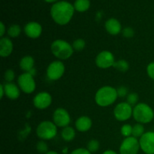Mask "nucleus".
Listing matches in <instances>:
<instances>
[{
	"label": "nucleus",
	"instance_id": "11",
	"mask_svg": "<svg viewBox=\"0 0 154 154\" xmlns=\"http://www.w3.org/2000/svg\"><path fill=\"white\" fill-rule=\"evenodd\" d=\"M53 122L58 127L65 128L69 126L71 122V117L69 112L63 108L55 110L53 114Z\"/></svg>",
	"mask_w": 154,
	"mask_h": 154
},
{
	"label": "nucleus",
	"instance_id": "24",
	"mask_svg": "<svg viewBox=\"0 0 154 154\" xmlns=\"http://www.w3.org/2000/svg\"><path fill=\"white\" fill-rule=\"evenodd\" d=\"M21 28L17 24H13L8 29V35L11 38H17L20 35Z\"/></svg>",
	"mask_w": 154,
	"mask_h": 154
},
{
	"label": "nucleus",
	"instance_id": "12",
	"mask_svg": "<svg viewBox=\"0 0 154 154\" xmlns=\"http://www.w3.org/2000/svg\"><path fill=\"white\" fill-rule=\"evenodd\" d=\"M140 148L145 154H154V132H147L139 138Z\"/></svg>",
	"mask_w": 154,
	"mask_h": 154
},
{
	"label": "nucleus",
	"instance_id": "27",
	"mask_svg": "<svg viewBox=\"0 0 154 154\" xmlns=\"http://www.w3.org/2000/svg\"><path fill=\"white\" fill-rule=\"evenodd\" d=\"M120 132H121L122 135L126 138L132 136V126L130 124H124L120 129Z\"/></svg>",
	"mask_w": 154,
	"mask_h": 154
},
{
	"label": "nucleus",
	"instance_id": "22",
	"mask_svg": "<svg viewBox=\"0 0 154 154\" xmlns=\"http://www.w3.org/2000/svg\"><path fill=\"white\" fill-rule=\"evenodd\" d=\"M113 67L115 68L117 70L121 72H126L129 70V64L125 60H120L118 61H115Z\"/></svg>",
	"mask_w": 154,
	"mask_h": 154
},
{
	"label": "nucleus",
	"instance_id": "6",
	"mask_svg": "<svg viewBox=\"0 0 154 154\" xmlns=\"http://www.w3.org/2000/svg\"><path fill=\"white\" fill-rule=\"evenodd\" d=\"M17 84L20 89L26 94L32 93L35 90V81L33 75L29 72H24L18 77Z\"/></svg>",
	"mask_w": 154,
	"mask_h": 154
},
{
	"label": "nucleus",
	"instance_id": "19",
	"mask_svg": "<svg viewBox=\"0 0 154 154\" xmlns=\"http://www.w3.org/2000/svg\"><path fill=\"white\" fill-rule=\"evenodd\" d=\"M35 60L31 56H25L20 61V67L23 71L29 72L34 69Z\"/></svg>",
	"mask_w": 154,
	"mask_h": 154
},
{
	"label": "nucleus",
	"instance_id": "1",
	"mask_svg": "<svg viewBox=\"0 0 154 154\" xmlns=\"http://www.w3.org/2000/svg\"><path fill=\"white\" fill-rule=\"evenodd\" d=\"M75 10V8L71 3L61 1L53 5L51 9V14L56 23L63 26L70 22Z\"/></svg>",
	"mask_w": 154,
	"mask_h": 154
},
{
	"label": "nucleus",
	"instance_id": "5",
	"mask_svg": "<svg viewBox=\"0 0 154 154\" xmlns=\"http://www.w3.org/2000/svg\"><path fill=\"white\" fill-rule=\"evenodd\" d=\"M36 134L42 141L51 140L57 136V126L54 122L48 120L42 121L36 128Z\"/></svg>",
	"mask_w": 154,
	"mask_h": 154
},
{
	"label": "nucleus",
	"instance_id": "3",
	"mask_svg": "<svg viewBox=\"0 0 154 154\" xmlns=\"http://www.w3.org/2000/svg\"><path fill=\"white\" fill-rule=\"evenodd\" d=\"M51 49L54 57L60 60H68L72 57L74 53L72 45L62 39L54 41L51 44Z\"/></svg>",
	"mask_w": 154,
	"mask_h": 154
},
{
	"label": "nucleus",
	"instance_id": "16",
	"mask_svg": "<svg viewBox=\"0 0 154 154\" xmlns=\"http://www.w3.org/2000/svg\"><path fill=\"white\" fill-rule=\"evenodd\" d=\"M105 29L112 35H117L122 31V26L120 21L115 18H110L105 22Z\"/></svg>",
	"mask_w": 154,
	"mask_h": 154
},
{
	"label": "nucleus",
	"instance_id": "29",
	"mask_svg": "<svg viewBox=\"0 0 154 154\" xmlns=\"http://www.w3.org/2000/svg\"><path fill=\"white\" fill-rule=\"evenodd\" d=\"M126 100H127V103H129L131 106L132 105H136L137 102L138 101V95L135 93H129L127 96V98H126Z\"/></svg>",
	"mask_w": 154,
	"mask_h": 154
},
{
	"label": "nucleus",
	"instance_id": "39",
	"mask_svg": "<svg viewBox=\"0 0 154 154\" xmlns=\"http://www.w3.org/2000/svg\"><path fill=\"white\" fill-rule=\"evenodd\" d=\"M45 2H50V3H51V2H56V1H57V0H45Z\"/></svg>",
	"mask_w": 154,
	"mask_h": 154
},
{
	"label": "nucleus",
	"instance_id": "33",
	"mask_svg": "<svg viewBox=\"0 0 154 154\" xmlns=\"http://www.w3.org/2000/svg\"><path fill=\"white\" fill-rule=\"evenodd\" d=\"M70 154H92L87 149L85 148H77L72 150Z\"/></svg>",
	"mask_w": 154,
	"mask_h": 154
},
{
	"label": "nucleus",
	"instance_id": "7",
	"mask_svg": "<svg viewBox=\"0 0 154 154\" xmlns=\"http://www.w3.org/2000/svg\"><path fill=\"white\" fill-rule=\"evenodd\" d=\"M140 144L138 138L133 136L125 138L120 146V154H138L140 150Z\"/></svg>",
	"mask_w": 154,
	"mask_h": 154
},
{
	"label": "nucleus",
	"instance_id": "38",
	"mask_svg": "<svg viewBox=\"0 0 154 154\" xmlns=\"http://www.w3.org/2000/svg\"><path fill=\"white\" fill-rule=\"evenodd\" d=\"M46 154H60V153H57V151H54V150H50V151H48Z\"/></svg>",
	"mask_w": 154,
	"mask_h": 154
},
{
	"label": "nucleus",
	"instance_id": "8",
	"mask_svg": "<svg viewBox=\"0 0 154 154\" xmlns=\"http://www.w3.org/2000/svg\"><path fill=\"white\" fill-rule=\"evenodd\" d=\"M132 106L127 102H120L117 104L114 109V115L118 121H126L132 116Z\"/></svg>",
	"mask_w": 154,
	"mask_h": 154
},
{
	"label": "nucleus",
	"instance_id": "28",
	"mask_svg": "<svg viewBox=\"0 0 154 154\" xmlns=\"http://www.w3.org/2000/svg\"><path fill=\"white\" fill-rule=\"evenodd\" d=\"M36 149H37L38 152L40 153H45L46 154L49 150H48V146L47 143L44 141H41L38 142L36 144Z\"/></svg>",
	"mask_w": 154,
	"mask_h": 154
},
{
	"label": "nucleus",
	"instance_id": "10",
	"mask_svg": "<svg viewBox=\"0 0 154 154\" xmlns=\"http://www.w3.org/2000/svg\"><path fill=\"white\" fill-rule=\"evenodd\" d=\"M115 63L114 56L108 51H103L96 57V65L100 69H108L114 66Z\"/></svg>",
	"mask_w": 154,
	"mask_h": 154
},
{
	"label": "nucleus",
	"instance_id": "37",
	"mask_svg": "<svg viewBox=\"0 0 154 154\" xmlns=\"http://www.w3.org/2000/svg\"><path fill=\"white\" fill-rule=\"evenodd\" d=\"M102 154H117V153L112 150H105V151H104L103 153H102Z\"/></svg>",
	"mask_w": 154,
	"mask_h": 154
},
{
	"label": "nucleus",
	"instance_id": "2",
	"mask_svg": "<svg viewBox=\"0 0 154 154\" xmlns=\"http://www.w3.org/2000/svg\"><path fill=\"white\" fill-rule=\"evenodd\" d=\"M118 97L117 91L111 86H105L96 92L95 95V102L99 106L107 107L112 105Z\"/></svg>",
	"mask_w": 154,
	"mask_h": 154
},
{
	"label": "nucleus",
	"instance_id": "30",
	"mask_svg": "<svg viewBox=\"0 0 154 154\" xmlns=\"http://www.w3.org/2000/svg\"><path fill=\"white\" fill-rule=\"evenodd\" d=\"M15 78V73L12 69H8L5 72L4 78L7 83H11L14 81Z\"/></svg>",
	"mask_w": 154,
	"mask_h": 154
},
{
	"label": "nucleus",
	"instance_id": "34",
	"mask_svg": "<svg viewBox=\"0 0 154 154\" xmlns=\"http://www.w3.org/2000/svg\"><path fill=\"white\" fill-rule=\"evenodd\" d=\"M117 91L118 96H120V97H124V96H126V94H127V89L125 87H119L117 90Z\"/></svg>",
	"mask_w": 154,
	"mask_h": 154
},
{
	"label": "nucleus",
	"instance_id": "20",
	"mask_svg": "<svg viewBox=\"0 0 154 154\" xmlns=\"http://www.w3.org/2000/svg\"><path fill=\"white\" fill-rule=\"evenodd\" d=\"M75 131L71 126H66V127L63 128V129L62 130L61 132V136L62 138L65 141H72V140H74V138H75Z\"/></svg>",
	"mask_w": 154,
	"mask_h": 154
},
{
	"label": "nucleus",
	"instance_id": "9",
	"mask_svg": "<svg viewBox=\"0 0 154 154\" xmlns=\"http://www.w3.org/2000/svg\"><path fill=\"white\" fill-rule=\"evenodd\" d=\"M65 66L60 60L54 61L47 69V76L51 81H57L64 75Z\"/></svg>",
	"mask_w": 154,
	"mask_h": 154
},
{
	"label": "nucleus",
	"instance_id": "15",
	"mask_svg": "<svg viewBox=\"0 0 154 154\" xmlns=\"http://www.w3.org/2000/svg\"><path fill=\"white\" fill-rule=\"evenodd\" d=\"M5 90V95L7 96L8 99L11 100H15L18 99L20 94V89L17 84L14 83H5L3 84Z\"/></svg>",
	"mask_w": 154,
	"mask_h": 154
},
{
	"label": "nucleus",
	"instance_id": "21",
	"mask_svg": "<svg viewBox=\"0 0 154 154\" xmlns=\"http://www.w3.org/2000/svg\"><path fill=\"white\" fill-rule=\"evenodd\" d=\"M90 0H76L74 4V8L79 12H84L90 8Z\"/></svg>",
	"mask_w": 154,
	"mask_h": 154
},
{
	"label": "nucleus",
	"instance_id": "13",
	"mask_svg": "<svg viewBox=\"0 0 154 154\" xmlns=\"http://www.w3.org/2000/svg\"><path fill=\"white\" fill-rule=\"evenodd\" d=\"M52 103V96L47 92L38 93L33 99V105L36 108L44 110L48 108Z\"/></svg>",
	"mask_w": 154,
	"mask_h": 154
},
{
	"label": "nucleus",
	"instance_id": "31",
	"mask_svg": "<svg viewBox=\"0 0 154 154\" xmlns=\"http://www.w3.org/2000/svg\"><path fill=\"white\" fill-rule=\"evenodd\" d=\"M122 33L125 38H132L134 35V30L130 27H126L122 30Z\"/></svg>",
	"mask_w": 154,
	"mask_h": 154
},
{
	"label": "nucleus",
	"instance_id": "23",
	"mask_svg": "<svg viewBox=\"0 0 154 154\" xmlns=\"http://www.w3.org/2000/svg\"><path fill=\"white\" fill-rule=\"evenodd\" d=\"M144 127L143 126V124L141 123H137V124L134 125L132 126V136L135 137V138H141L144 134Z\"/></svg>",
	"mask_w": 154,
	"mask_h": 154
},
{
	"label": "nucleus",
	"instance_id": "35",
	"mask_svg": "<svg viewBox=\"0 0 154 154\" xmlns=\"http://www.w3.org/2000/svg\"><path fill=\"white\" fill-rule=\"evenodd\" d=\"M0 26H1V31H0V36H1V37L2 38L3 35H4L5 32V27L4 23H3L2 22L0 23Z\"/></svg>",
	"mask_w": 154,
	"mask_h": 154
},
{
	"label": "nucleus",
	"instance_id": "4",
	"mask_svg": "<svg viewBox=\"0 0 154 154\" xmlns=\"http://www.w3.org/2000/svg\"><path fill=\"white\" fill-rule=\"evenodd\" d=\"M132 116L135 121L138 123L146 124L150 123L153 120L154 111L147 104L138 103L133 108Z\"/></svg>",
	"mask_w": 154,
	"mask_h": 154
},
{
	"label": "nucleus",
	"instance_id": "36",
	"mask_svg": "<svg viewBox=\"0 0 154 154\" xmlns=\"http://www.w3.org/2000/svg\"><path fill=\"white\" fill-rule=\"evenodd\" d=\"M0 91H1L0 98H1V99H2L3 96H5V90H4V87H3V84H1V85H0Z\"/></svg>",
	"mask_w": 154,
	"mask_h": 154
},
{
	"label": "nucleus",
	"instance_id": "26",
	"mask_svg": "<svg viewBox=\"0 0 154 154\" xmlns=\"http://www.w3.org/2000/svg\"><path fill=\"white\" fill-rule=\"evenodd\" d=\"M100 147V144L99 141L96 139H93L90 141L87 144V150L90 152V153H96L98 151Z\"/></svg>",
	"mask_w": 154,
	"mask_h": 154
},
{
	"label": "nucleus",
	"instance_id": "25",
	"mask_svg": "<svg viewBox=\"0 0 154 154\" xmlns=\"http://www.w3.org/2000/svg\"><path fill=\"white\" fill-rule=\"evenodd\" d=\"M86 46V42L84 39L82 38H78L76 40L74 41L73 44H72V48H73L74 51H81L84 49Z\"/></svg>",
	"mask_w": 154,
	"mask_h": 154
},
{
	"label": "nucleus",
	"instance_id": "17",
	"mask_svg": "<svg viewBox=\"0 0 154 154\" xmlns=\"http://www.w3.org/2000/svg\"><path fill=\"white\" fill-rule=\"evenodd\" d=\"M14 45L11 41L6 37H2L0 40V56L8 57L13 51Z\"/></svg>",
	"mask_w": 154,
	"mask_h": 154
},
{
	"label": "nucleus",
	"instance_id": "18",
	"mask_svg": "<svg viewBox=\"0 0 154 154\" xmlns=\"http://www.w3.org/2000/svg\"><path fill=\"white\" fill-rule=\"evenodd\" d=\"M93 125L92 120L87 116H82L77 119L75 122V127L79 132H85L90 130Z\"/></svg>",
	"mask_w": 154,
	"mask_h": 154
},
{
	"label": "nucleus",
	"instance_id": "32",
	"mask_svg": "<svg viewBox=\"0 0 154 154\" xmlns=\"http://www.w3.org/2000/svg\"><path fill=\"white\" fill-rule=\"evenodd\" d=\"M147 72L148 76L152 80H154V62L149 63L147 67Z\"/></svg>",
	"mask_w": 154,
	"mask_h": 154
},
{
	"label": "nucleus",
	"instance_id": "14",
	"mask_svg": "<svg viewBox=\"0 0 154 154\" xmlns=\"http://www.w3.org/2000/svg\"><path fill=\"white\" fill-rule=\"evenodd\" d=\"M24 32L27 37L35 39L42 35V26L37 22H29L24 27Z\"/></svg>",
	"mask_w": 154,
	"mask_h": 154
}]
</instances>
